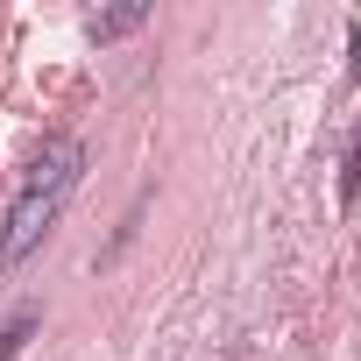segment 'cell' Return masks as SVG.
Wrapping results in <instances>:
<instances>
[{"mask_svg":"<svg viewBox=\"0 0 361 361\" xmlns=\"http://www.w3.org/2000/svg\"><path fill=\"white\" fill-rule=\"evenodd\" d=\"M78 177H85V142H50L36 163H29V177H22V192H15V206H8V220H0V269H15L50 227H57V213H64V199L78 192Z\"/></svg>","mask_w":361,"mask_h":361,"instance_id":"cell-1","label":"cell"},{"mask_svg":"<svg viewBox=\"0 0 361 361\" xmlns=\"http://www.w3.org/2000/svg\"><path fill=\"white\" fill-rule=\"evenodd\" d=\"M142 22H149V0H128V8L92 15V22H85V36H92V43H114V36H128V29H142Z\"/></svg>","mask_w":361,"mask_h":361,"instance_id":"cell-2","label":"cell"},{"mask_svg":"<svg viewBox=\"0 0 361 361\" xmlns=\"http://www.w3.org/2000/svg\"><path fill=\"white\" fill-rule=\"evenodd\" d=\"M36 326H43V312H36V305H22V312H15L8 326H0V361H15V354H22L29 340H36Z\"/></svg>","mask_w":361,"mask_h":361,"instance_id":"cell-3","label":"cell"},{"mask_svg":"<svg viewBox=\"0 0 361 361\" xmlns=\"http://www.w3.org/2000/svg\"><path fill=\"white\" fill-rule=\"evenodd\" d=\"M354 199H361V121L347 135V170H340V206H354Z\"/></svg>","mask_w":361,"mask_h":361,"instance_id":"cell-4","label":"cell"},{"mask_svg":"<svg viewBox=\"0 0 361 361\" xmlns=\"http://www.w3.org/2000/svg\"><path fill=\"white\" fill-rule=\"evenodd\" d=\"M347 78H361V15L347 22Z\"/></svg>","mask_w":361,"mask_h":361,"instance_id":"cell-5","label":"cell"}]
</instances>
